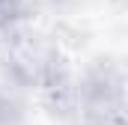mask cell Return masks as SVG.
<instances>
[{"label":"cell","instance_id":"6da1fadb","mask_svg":"<svg viewBox=\"0 0 128 125\" xmlns=\"http://www.w3.org/2000/svg\"><path fill=\"white\" fill-rule=\"evenodd\" d=\"M21 3L24 0H0V24H15L18 12H21Z\"/></svg>","mask_w":128,"mask_h":125}]
</instances>
